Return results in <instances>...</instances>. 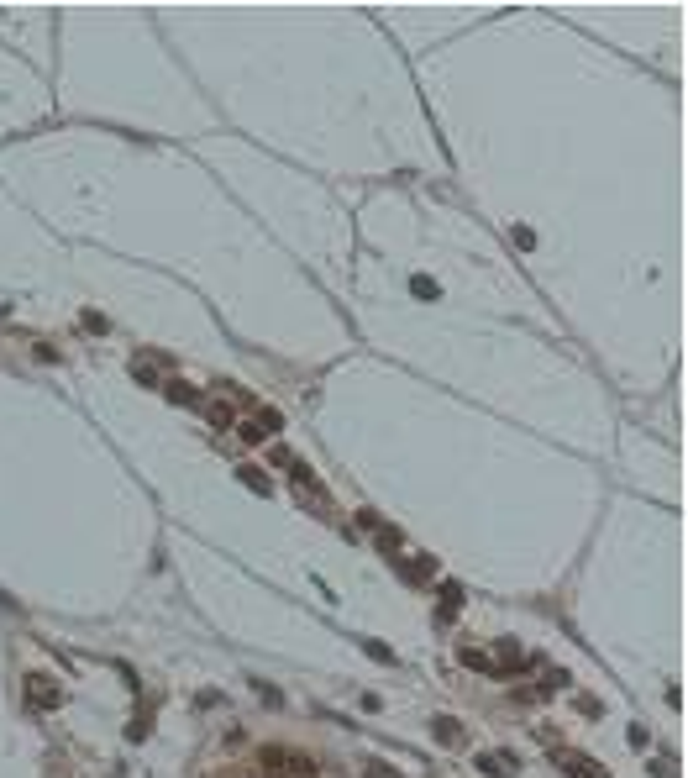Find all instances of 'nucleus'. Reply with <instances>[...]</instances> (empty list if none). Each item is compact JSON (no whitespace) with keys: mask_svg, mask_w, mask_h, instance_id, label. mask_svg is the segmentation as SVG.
Listing matches in <instances>:
<instances>
[{"mask_svg":"<svg viewBox=\"0 0 688 778\" xmlns=\"http://www.w3.org/2000/svg\"><path fill=\"white\" fill-rule=\"evenodd\" d=\"M289 484H295V500H305L310 510H316V516H331V489L310 474V463L300 458L295 468H289Z\"/></svg>","mask_w":688,"mask_h":778,"instance_id":"nucleus-1","label":"nucleus"},{"mask_svg":"<svg viewBox=\"0 0 688 778\" xmlns=\"http://www.w3.org/2000/svg\"><path fill=\"white\" fill-rule=\"evenodd\" d=\"M279 426H284V416L274 411V405H263V411H253V421L242 426V437H247V442H274Z\"/></svg>","mask_w":688,"mask_h":778,"instance_id":"nucleus-2","label":"nucleus"},{"mask_svg":"<svg viewBox=\"0 0 688 778\" xmlns=\"http://www.w3.org/2000/svg\"><path fill=\"white\" fill-rule=\"evenodd\" d=\"M27 700H32L37 710H43V705L53 710L58 700H64V689H58V684L48 679V673H27Z\"/></svg>","mask_w":688,"mask_h":778,"instance_id":"nucleus-3","label":"nucleus"},{"mask_svg":"<svg viewBox=\"0 0 688 778\" xmlns=\"http://www.w3.org/2000/svg\"><path fill=\"white\" fill-rule=\"evenodd\" d=\"M457 658H463V668H478V673H489V679H510L505 663H499L494 652H484V647H463Z\"/></svg>","mask_w":688,"mask_h":778,"instance_id":"nucleus-4","label":"nucleus"},{"mask_svg":"<svg viewBox=\"0 0 688 778\" xmlns=\"http://www.w3.org/2000/svg\"><path fill=\"white\" fill-rule=\"evenodd\" d=\"M263 763L279 768V773H310V757L305 752H284V747H263Z\"/></svg>","mask_w":688,"mask_h":778,"instance_id":"nucleus-5","label":"nucleus"},{"mask_svg":"<svg viewBox=\"0 0 688 778\" xmlns=\"http://www.w3.org/2000/svg\"><path fill=\"white\" fill-rule=\"evenodd\" d=\"M478 768H484L489 778H510L520 763H515V752H484V757H478Z\"/></svg>","mask_w":688,"mask_h":778,"instance_id":"nucleus-6","label":"nucleus"},{"mask_svg":"<svg viewBox=\"0 0 688 778\" xmlns=\"http://www.w3.org/2000/svg\"><path fill=\"white\" fill-rule=\"evenodd\" d=\"M163 395L179 400V405H205V400H200V389H195V384H184V379H163Z\"/></svg>","mask_w":688,"mask_h":778,"instance_id":"nucleus-7","label":"nucleus"},{"mask_svg":"<svg viewBox=\"0 0 688 778\" xmlns=\"http://www.w3.org/2000/svg\"><path fill=\"white\" fill-rule=\"evenodd\" d=\"M394 568H400L405 579H431V573H436L431 558H394Z\"/></svg>","mask_w":688,"mask_h":778,"instance_id":"nucleus-8","label":"nucleus"},{"mask_svg":"<svg viewBox=\"0 0 688 778\" xmlns=\"http://www.w3.org/2000/svg\"><path fill=\"white\" fill-rule=\"evenodd\" d=\"M562 773H568V778H604L599 768H589V763H583L578 752H562Z\"/></svg>","mask_w":688,"mask_h":778,"instance_id":"nucleus-9","label":"nucleus"},{"mask_svg":"<svg viewBox=\"0 0 688 778\" xmlns=\"http://www.w3.org/2000/svg\"><path fill=\"white\" fill-rule=\"evenodd\" d=\"M268 463H274V468H284V474H289V468L300 463V453H295V447H284V442H268Z\"/></svg>","mask_w":688,"mask_h":778,"instance_id":"nucleus-10","label":"nucleus"},{"mask_svg":"<svg viewBox=\"0 0 688 778\" xmlns=\"http://www.w3.org/2000/svg\"><path fill=\"white\" fill-rule=\"evenodd\" d=\"M205 421H211L216 432H226V426H232V405H226V400H211V405H205Z\"/></svg>","mask_w":688,"mask_h":778,"instance_id":"nucleus-11","label":"nucleus"},{"mask_svg":"<svg viewBox=\"0 0 688 778\" xmlns=\"http://www.w3.org/2000/svg\"><path fill=\"white\" fill-rule=\"evenodd\" d=\"M132 379H142V384H158V389H163V379H158V363H153V358H137V363H132Z\"/></svg>","mask_w":688,"mask_h":778,"instance_id":"nucleus-12","label":"nucleus"},{"mask_svg":"<svg viewBox=\"0 0 688 778\" xmlns=\"http://www.w3.org/2000/svg\"><path fill=\"white\" fill-rule=\"evenodd\" d=\"M457 605H463V589H457V584H442V621L457 616Z\"/></svg>","mask_w":688,"mask_h":778,"instance_id":"nucleus-13","label":"nucleus"},{"mask_svg":"<svg viewBox=\"0 0 688 778\" xmlns=\"http://www.w3.org/2000/svg\"><path fill=\"white\" fill-rule=\"evenodd\" d=\"M237 479L247 489H258V495H268V474H263V468H237Z\"/></svg>","mask_w":688,"mask_h":778,"instance_id":"nucleus-14","label":"nucleus"},{"mask_svg":"<svg viewBox=\"0 0 688 778\" xmlns=\"http://www.w3.org/2000/svg\"><path fill=\"white\" fill-rule=\"evenodd\" d=\"M457 736H463V731H457L452 715H436V742H457Z\"/></svg>","mask_w":688,"mask_h":778,"instance_id":"nucleus-15","label":"nucleus"},{"mask_svg":"<svg viewBox=\"0 0 688 778\" xmlns=\"http://www.w3.org/2000/svg\"><path fill=\"white\" fill-rule=\"evenodd\" d=\"M368 778H400V768H389V763H368Z\"/></svg>","mask_w":688,"mask_h":778,"instance_id":"nucleus-16","label":"nucleus"}]
</instances>
